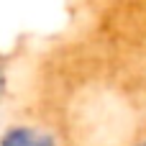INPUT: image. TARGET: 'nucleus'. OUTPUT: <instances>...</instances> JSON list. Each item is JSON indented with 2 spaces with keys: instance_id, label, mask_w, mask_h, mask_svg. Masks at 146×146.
<instances>
[{
  "instance_id": "f257e3e1",
  "label": "nucleus",
  "mask_w": 146,
  "mask_h": 146,
  "mask_svg": "<svg viewBox=\"0 0 146 146\" xmlns=\"http://www.w3.org/2000/svg\"><path fill=\"white\" fill-rule=\"evenodd\" d=\"M0 146H54L49 136H36L28 128H13L3 136Z\"/></svg>"
}]
</instances>
